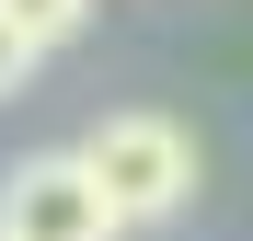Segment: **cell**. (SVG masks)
Wrapping results in <instances>:
<instances>
[{
	"mask_svg": "<svg viewBox=\"0 0 253 241\" xmlns=\"http://www.w3.org/2000/svg\"><path fill=\"white\" fill-rule=\"evenodd\" d=\"M69 149L92 161V184H104L115 230H161V218H184V207H196V138H184L161 103H115V115H92Z\"/></svg>",
	"mask_w": 253,
	"mask_h": 241,
	"instance_id": "obj_1",
	"label": "cell"
},
{
	"mask_svg": "<svg viewBox=\"0 0 253 241\" xmlns=\"http://www.w3.org/2000/svg\"><path fill=\"white\" fill-rule=\"evenodd\" d=\"M0 241H126V230H115L81 149H35L0 172Z\"/></svg>",
	"mask_w": 253,
	"mask_h": 241,
	"instance_id": "obj_2",
	"label": "cell"
},
{
	"mask_svg": "<svg viewBox=\"0 0 253 241\" xmlns=\"http://www.w3.org/2000/svg\"><path fill=\"white\" fill-rule=\"evenodd\" d=\"M0 12H12V23L35 34V46H69V34L92 23V0H0Z\"/></svg>",
	"mask_w": 253,
	"mask_h": 241,
	"instance_id": "obj_3",
	"label": "cell"
},
{
	"mask_svg": "<svg viewBox=\"0 0 253 241\" xmlns=\"http://www.w3.org/2000/svg\"><path fill=\"white\" fill-rule=\"evenodd\" d=\"M35 58H46V46H35V34H23L12 12H0V103H12V92H23V80H35Z\"/></svg>",
	"mask_w": 253,
	"mask_h": 241,
	"instance_id": "obj_4",
	"label": "cell"
}]
</instances>
